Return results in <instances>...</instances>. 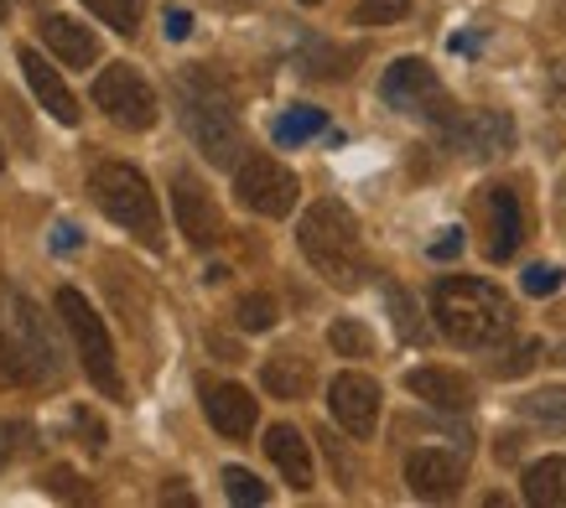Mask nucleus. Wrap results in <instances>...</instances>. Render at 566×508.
<instances>
[{
	"label": "nucleus",
	"mask_w": 566,
	"mask_h": 508,
	"mask_svg": "<svg viewBox=\"0 0 566 508\" xmlns=\"http://www.w3.org/2000/svg\"><path fill=\"white\" fill-rule=\"evenodd\" d=\"M94 104L125 130H151L156 125V94L130 63H109L94 78Z\"/></svg>",
	"instance_id": "nucleus-7"
},
{
	"label": "nucleus",
	"mask_w": 566,
	"mask_h": 508,
	"mask_svg": "<svg viewBox=\"0 0 566 508\" xmlns=\"http://www.w3.org/2000/svg\"><path fill=\"white\" fill-rule=\"evenodd\" d=\"M327 410H333V421L344 425L348 436L369 441L379 425V384L369 373H338L327 384Z\"/></svg>",
	"instance_id": "nucleus-9"
},
{
	"label": "nucleus",
	"mask_w": 566,
	"mask_h": 508,
	"mask_svg": "<svg viewBox=\"0 0 566 508\" xmlns=\"http://www.w3.org/2000/svg\"><path fill=\"white\" fill-rule=\"evenodd\" d=\"M240 327L244 332H265V327H275V301L271 296H244L240 301Z\"/></svg>",
	"instance_id": "nucleus-28"
},
{
	"label": "nucleus",
	"mask_w": 566,
	"mask_h": 508,
	"mask_svg": "<svg viewBox=\"0 0 566 508\" xmlns=\"http://www.w3.org/2000/svg\"><path fill=\"white\" fill-rule=\"evenodd\" d=\"M463 254V229H442L431 239V260H458Z\"/></svg>",
	"instance_id": "nucleus-34"
},
{
	"label": "nucleus",
	"mask_w": 566,
	"mask_h": 508,
	"mask_svg": "<svg viewBox=\"0 0 566 508\" xmlns=\"http://www.w3.org/2000/svg\"><path fill=\"white\" fill-rule=\"evenodd\" d=\"M188 32H192V11H167V36H172V42H182Z\"/></svg>",
	"instance_id": "nucleus-37"
},
{
	"label": "nucleus",
	"mask_w": 566,
	"mask_h": 508,
	"mask_svg": "<svg viewBox=\"0 0 566 508\" xmlns=\"http://www.w3.org/2000/svg\"><path fill=\"white\" fill-rule=\"evenodd\" d=\"M177 99H182V125H188V136L198 140V151H203L208 161H219V167L240 161V151H244L240 115H234L229 94H223V88L213 84L203 68L182 73V84H177Z\"/></svg>",
	"instance_id": "nucleus-3"
},
{
	"label": "nucleus",
	"mask_w": 566,
	"mask_h": 508,
	"mask_svg": "<svg viewBox=\"0 0 566 508\" xmlns=\"http://www.w3.org/2000/svg\"><path fill=\"white\" fill-rule=\"evenodd\" d=\"M442 136H447V146L468 151L473 161H494V156H504L515 146V119L504 115V109H473V115L452 119Z\"/></svg>",
	"instance_id": "nucleus-10"
},
{
	"label": "nucleus",
	"mask_w": 566,
	"mask_h": 508,
	"mask_svg": "<svg viewBox=\"0 0 566 508\" xmlns=\"http://www.w3.org/2000/svg\"><path fill=\"white\" fill-rule=\"evenodd\" d=\"M172 213H177V229L188 234V244L208 250V244H219L223 239V219L213 198H208V187L192 177V171H177L172 177Z\"/></svg>",
	"instance_id": "nucleus-11"
},
{
	"label": "nucleus",
	"mask_w": 566,
	"mask_h": 508,
	"mask_svg": "<svg viewBox=\"0 0 566 508\" xmlns=\"http://www.w3.org/2000/svg\"><path fill=\"white\" fill-rule=\"evenodd\" d=\"M525 290H531V296H556V290H562V271H556V265H531V271H525Z\"/></svg>",
	"instance_id": "nucleus-32"
},
{
	"label": "nucleus",
	"mask_w": 566,
	"mask_h": 508,
	"mask_svg": "<svg viewBox=\"0 0 566 508\" xmlns=\"http://www.w3.org/2000/svg\"><path fill=\"white\" fill-rule=\"evenodd\" d=\"M302 6H323V0H302Z\"/></svg>",
	"instance_id": "nucleus-42"
},
{
	"label": "nucleus",
	"mask_w": 566,
	"mask_h": 508,
	"mask_svg": "<svg viewBox=\"0 0 566 508\" xmlns=\"http://www.w3.org/2000/svg\"><path fill=\"white\" fill-rule=\"evenodd\" d=\"M296 239H302V254L312 260V271L323 275L327 286H338V290L364 286L369 254H364L359 223H354V213H348L344 203H333V198H327V203H312L302 229H296Z\"/></svg>",
	"instance_id": "nucleus-2"
},
{
	"label": "nucleus",
	"mask_w": 566,
	"mask_h": 508,
	"mask_svg": "<svg viewBox=\"0 0 566 508\" xmlns=\"http://www.w3.org/2000/svg\"><path fill=\"white\" fill-rule=\"evenodd\" d=\"M385 301H390V311H395V327H400V338H416L421 327H416V311H411V296L400 286H385Z\"/></svg>",
	"instance_id": "nucleus-31"
},
{
	"label": "nucleus",
	"mask_w": 566,
	"mask_h": 508,
	"mask_svg": "<svg viewBox=\"0 0 566 508\" xmlns=\"http://www.w3.org/2000/svg\"><path fill=\"white\" fill-rule=\"evenodd\" d=\"M21 436H27V425H0V467H6V462L17 457Z\"/></svg>",
	"instance_id": "nucleus-36"
},
{
	"label": "nucleus",
	"mask_w": 566,
	"mask_h": 508,
	"mask_svg": "<svg viewBox=\"0 0 566 508\" xmlns=\"http://www.w3.org/2000/svg\"><path fill=\"white\" fill-rule=\"evenodd\" d=\"M6 11H11V0H0V21H6Z\"/></svg>",
	"instance_id": "nucleus-40"
},
{
	"label": "nucleus",
	"mask_w": 566,
	"mask_h": 508,
	"mask_svg": "<svg viewBox=\"0 0 566 508\" xmlns=\"http://www.w3.org/2000/svg\"><path fill=\"white\" fill-rule=\"evenodd\" d=\"M223 493L234 504H265V483L255 473H244V467H223Z\"/></svg>",
	"instance_id": "nucleus-27"
},
{
	"label": "nucleus",
	"mask_w": 566,
	"mask_h": 508,
	"mask_svg": "<svg viewBox=\"0 0 566 508\" xmlns=\"http://www.w3.org/2000/svg\"><path fill=\"white\" fill-rule=\"evenodd\" d=\"M379 94H385V104H390V109L427 115V119H437L442 130L458 119L452 99H447L442 84H437V73H431L421 57H400V63H390V68H385V78H379Z\"/></svg>",
	"instance_id": "nucleus-6"
},
{
	"label": "nucleus",
	"mask_w": 566,
	"mask_h": 508,
	"mask_svg": "<svg viewBox=\"0 0 566 508\" xmlns=\"http://www.w3.org/2000/svg\"><path fill=\"white\" fill-rule=\"evenodd\" d=\"M535 358H541V342L525 338V342H515V348H510V358H499V373H504V379H520V373L535 369Z\"/></svg>",
	"instance_id": "nucleus-30"
},
{
	"label": "nucleus",
	"mask_w": 566,
	"mask_h": 508,
	"mask_svg": "<svg viewBox=\"0 0 566 508\" xmlns=\"http://www.w3.org/2000/svg\"><path fill=\"white\" fill-rule=\"evenodd\" d=\"M0 171H6V146H0Z\"/></svg>",
	"instance_id": "nucleus-41"
},
{
	"label": "nucleus",
	"mask_w": 566,
	"mask_h": 508,
	"mask_svg": "<svg viewBox=\"0 0 566 508\" xmlns=\"http://www.w3.org/2000/svg\"><path fill=\"white\" fill-rule=\"evenodd\" d=\"M73 244H78V229H73V223H63V229H57V250H73Z\"/></svg>",
	"instance_id": "nucleus-39"
},
{
	"label": "nucleus",
	"mask_w": 566,
	"mask_h": 508,
	"mask_svg": "<svg viewBox=\"0 0 566 508\" xmlns=\"http://www.w3.org/2000/svg\"><path fill=\"white\" fill-rule=\"evenodd\" d=\"M483 229H489V239H483L489 260H510L520 250V239H525V208H520V198L510 187H489L483 192Z\"/></svg>",
	"instance_id": "nucleus-13"
},
{
	"label": "nucleus",
	"mask_w": 566,
	"mask_h": 508,
	"mask_svg": "<svg viewBox=\"0 0 566 508\" xmlns=\"http://www.w3.org/2000/svg\"><path fill=\"white\" fill-rule=\"evenodd\" d=\"M0 379H6V384H32V379H36L32 358L21 353L17 342L6 338V332H0Z\"/></svg>",
	"instance_id": "nucleus-26"
},
{
	"label": "nucleus",
	"mask_w": 566,
	"mask_h": 508,
	"mask_svg": "<svg viewBox=\"0 0 566 508\" xmlns=\"http://www.w3.org/2000/svg\"><path fill=\"white\" fill-rule=\"evenodd\" d=\"M323 130H327V115H323V109L296 104V109H286V115L275 119V146H302V140L323 136Z\"/></svg>",
	"instance_id": "nucleus-22"
},
{
	"label": "nucleus",
	"mask_w": 566,
	"mask_h": 508,
	"mask_svg": "<svg viewBox=\"0 0 566 508\" xmlns=\"http://www.w3.org/2000/svg\"><path fill=\"white\" fill-rule=\"evenodd\" d=\"M161 504H182V508H192V493H188V488H161Z\"/></svg>",
	"instance_id": "nucleus-38"
},
{
	"label": "nucleus",
	"mask_w": 566,
	"mask_h": 508,
	"mask_svg": "<svg viewBox=\"0 0 566 508\" xmlns=\"http://www.w3.org/2000/svg\"><path fill=\"white\" fill-rule=\"evenodd\" d=\"M406 483H411L416 498H427V504H447V498H458L463 493V457H452V452H411L406 462Z\"/></svg>",
	"instance_id": "nucleus-12"
},
{
	"label": "nucleus",
	"mask_w": 566,
	"mask_h": 508,
	"mask_svg": "<svg viewBox=\"0 0 566 508\" xmlns=\"http://www.w3.org/2000/svg\"><path fill=\"white\" fill-rule=\"evenodd\" d=\"M0 301H6V322L21 332V348L32 358V369L52 379V373H57V342H52V332H48V317H42L36 301H27L21 290H6Z\"/></svg>",
	"instance_id": "nucleus-14"
},
{
	"label": "nucleus",
	"mask_w": 566,
	"mask_h": 508,
	"mask_svg": "<svg viewBox=\"0 0 566 508\" xmlns=\"http://www.w3.org/2000/svg\"><path fill=\"white\" fill-rule=\"evenodd\" d=\"M406 384H411L416 400H427V405H437V410H468L473 405V384L452 369H411L406 373Z\"/></svg>",
	"instance_id": "nucleus-17"
},
{
	"label": "nucleus",
	"mask_w": 566,
	"mask_h": 508,
	"mask_svg": "<svg viewBox=\"0 0 566 508\" xmlns=\"http://www.w3.org/2000/svg\"><path fill=\"white\" fill-rule=\"evenodd\" d=\"M21 73H27V84H32V94L42 99V109H48L57 125H78V99L69 94V84L57 78V73L48 68V57L32 47H21Z\"/></svg>",
	"instance_id": "nucleus-16"
},
{
	"label": "nucleus",
	"mask_w": 566,
	"mask_h": 508,
	"mask_svg": "<svg viewBox=\"0 0 566 508\" xmlns=\"http://www.w3.org/2000/svg\"><path fill=\"white\" fill-rule=\"evenodd\" d=\"M406 11H411V0H364L359 21L364 27H390V21H400Z\"/></svg>",
	"instance_id": "nucleus-29"
},
{
	"label": "nucleus",
	"mask_w": 566,
	"mask_h": 508,
	"mask_svg": "<svg viewBox=\"0 0 566 508\" xmlns=\"http://www.w3.org/2000/svg\"><path fill=\"white\" fill-rule=\"evenodd\" d=\"M88 187H94V203L120 223L125 234H136L146 250L161 244V208H156V192L146 187V177L136 167L104 161V167H94V182Z\"/></svg>",
	"instance_id": "nucleus-4"
},
{
	"label": "nucleus",
	"mask_w": 566,
	"mask_h": 508,
	"mask_svg": "<svg viewBox=\"0 0 566 508\" xmlns=\"http://www.w3.org/2000/svg\"><path fill=\"white\" fill-rule=\"evenodd\" d=\"M234 192H240V203L250 208V213H260V219H286L296 208V177L281 161H271V156H250V161H240V171H234Z\"/></svg>",
	"instance_id": "nucleus-8"
},
{
	"label": "nucleus",
	"mask_w": 566,
	"mask_h": 508,
	"mask_svg": "<svg viewBox=\"0 0 566 508\" xmlns=\"http://www.w3.org/2000/svg\"><path fill=\"white\" fill-rule=\"evenodd\" d=\"M203 410H208V421H213V431L229 441H244L255 431V394L240 390V384H213V379H208Z\"/></svg>",
	"instance_id": "nucleus-15"
},
{
	"label": "nucleus",
	"mask_w": 566,
	"mask_h": 508,
	"mask_svg": "<svg viewBox=\"0 0 566 508\" xmlns=\"http://www.w3.org/2000/svg\"><path fill=\"white\" fill-rule=\"evenodd\" d=\"M431 317L458 348H489V342L510 338L515 327V306L499 286L473 281V275H447L431 290Z\"/></svg>",
	"instance_id": "nucleus-1"
},
{
	"label": "nucleus",
	"mask_w": 566,
	"mask_h": 508,
	"mask_svg": "<svg viewBox=\"0 0 566 508\" xmlns=\"http://www.w3.org/2000/svg\"><path fill=\"white\" fill-rule=\"evenodd\" d=\"M73 425H78V436H84L88 452H99V446H104V421H99V415L78 405V410H73Z\"/></svg>",
	"instance_id": "nucleus-33"
},
{
	"label": "nucleus",
	"mask_w": 566,
	"mask_h": 508,
	"mask_svg": "<svg viewBox=\"0 0 566 508\" xmlns=\"http://www.w3.org/2000/svg\"><path fill=\"white\" fill-rule=\"evenodd\" d=\"M265 390H271L275 400H302V394L312 390V369H307V358L275 353L271 363H265Z\"/></svg>",
	"instance_id": "nucleus-21"
},
{
	"label": "nucleus",
	"mask_w": 566,
	"mask_h": 508,
	"mask_svg": "<svg viewBox=\"0 0 566 508\" xmlns=\"http://www.w3.org/2000/svg\"><path fill=\"white\" fill-rule=\"evenodd\" d=\"M48 493H57V498H78V477H73L69 467H48Z\"/></svg>",
	"instance_id": "nucleus-35"
},
{
	"label": "nucleus",
	"mask_w": 566,
	"mask_h": 508,
	"mask_svg": "<svg viewBox=\"0 0 566 508\" xmlns=\"http://www.w3.org/2000/svg\"><path fill=\"white\" fill-rule=\"evenodd\" d=\"M57 317H63V327H69L73 348H78V363H84L88 384H94L99 394H109V400H120L125 394L120 358H115V342H109V332H104L99 311H94L73 286H63L57 290Z\"/></svg>",
	"instance_id": "nucleus-5"
},
{
	"label": "nucleus",
	"mask_w": 566,
	"mask_h": 508,
	"mask_svg": "<svg viewBox=\"0 0 566 508\" xmlns=\"http://www.w3.org/2000/svg\"><path fill=\"white\" fill-rule=\"evenodd\" d=\"M265 452H271V462L281 467V477H286L292 488H312V452H307V436H302L296 425H271V431H265Z\"/></svg>",
	"instance_id": "nucleus-18"
},
{
	"label": "nucleus",
	"mask_w": 566,
	"mask_h": 508,
	"mask_svg": "<svg viewBox=\"0 0 566 508\" xmlns=\"http://www.w3.org/2000/svg\"><path fill=\"white\" fill-rule=\"evenodd\" d=\"M525 498L535 508H566V457H546L525 473Z\"/></svg>",
	"instance_id": "nucleus-20"
},
{
	"label": "nucleus",
	"mask_w": 566,
	"mask_h": 508,
	"mask_svg": "<svg viewBox=\"0 0 566 508\" xmlns=\"http://www.w3.org/2000/svg\"><path fill=\"white\" fill-rule=\"evenodd\" d=\"M42 42H48V52H57L69 68H88V63L99 57L94 32H88V27H78L73 17H42Z\"/></svg>",
	"instance_id": "nucleus-19"
},
{
	"label": "nucleus",
	"mask_w": 566,
	"mask_h": 508,
	"mask_svg": "<svg viewBox=\"0 0 566 508\" xmlns=\"http://www.w3.org/2000/svg\"><path fill=\"white\" fill-rule=\"evenodd\" d=\"M520 410H525V421L546 425V431H562L566 436V390H535L520 400Z\"/></svg>",
	"instance_id": "nucleus-23"
},
{
	"label": "nucleus",
	"mask_w": 566,
	"mask_h": 508,
	"mask_svg": "<svg viewBox=\"0 0 566 508\" xmlns=\"http://www.w3.org/2000/svg\"><path fill=\"white\" fill-rule=\"evenodd\" d=\"M327 342H333L344 358H369V348H375V338H369L359 322H333L327 327Z\"/></svg>",
	"instance_id": "nucleus-25"
},
{
	"label": "nucleus",
	"mask_w": 566,
	"mask_h": 508,
	"mask_svg": "<svg viewBox=\"0 0 566 508\" xmlns=\"http://www.w3.org/2000/svg\"><path fill=\"white\" fill-rule=\"evenodd\" d=\"M84 6L109 27V32H120V36H136L140 11H146V0H84Z\"/></svg>",
	"instance_id": "nucleus-24"
}]
</instances>
